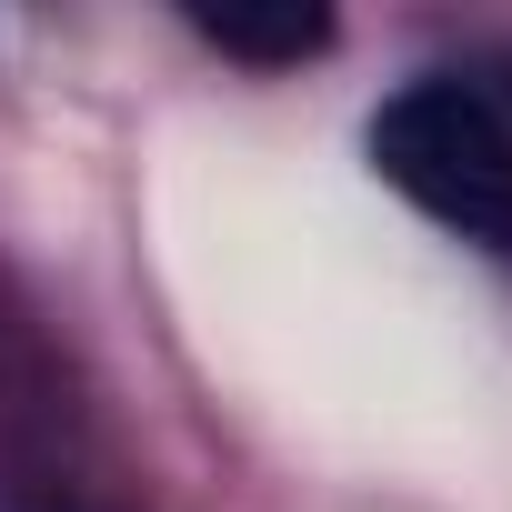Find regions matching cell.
<instances>
[{
	"label": "cell",
	"instance_id": "obj_1",
	"mask_svg": "<svg viewBox=\"0 0 512 512\" xmlns=\"http://www.w3.org/2000/svg\"><path fill=\"white\" fill-rule=\"evenodd\" d=\"M372 171L452 241L512 262V111L472 71H422L372 111Z\"/></svg>",
	"mask_w": 512,
	"mask_h": 512
},
{
	"label": "cell",
	"instance_id": "obj_2",
	"mask_svg": "<svg viewBox=\"0 0 512 512\" xmlns=\"http://www.w3.org/2000/svg\"><path fill=\"white\" fill-rule=\"evenodd\" d=\"M191 31H201L211 51H231V61H272V71H282V61H312V51L332 41L322 11H201Z\"/></svg>",
	"mask_w": 512,
	"mask_h": 512
}]
</instances>
